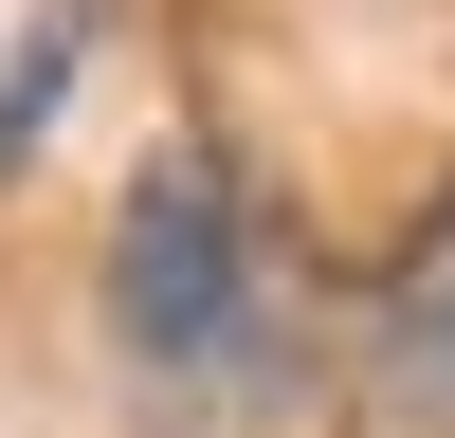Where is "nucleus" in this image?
<instances>
[{
	"instance_id": "nucleus-1",
	"label": "nucleus",
	"mask_w": 455,
	"mask_h": 438,
	"mask_svg": "<svg viewBox=\"0 0 455 438\" xmlns=\"http://www.w3.org/2000/svg\"><path fill=\"white\" fill-rule=\"evenodd\" d=\"M92 311H109V384H128L146 438H291V402H310V292H291L255 182L201 128L128 165Z\"/></svg>"
},
{
	"instance_id": "nucleus-2",
	"label": "nucleus",
	"mask_w": 455,
	"mask_h": 438,
	"mask_svg": "<svg viewBox=\"0 0 455 438\" xmlns=\"http://www.w3.org/2000/svg\"><path fill=\"white\" fill-rule=\"evenodd\" d=\"M364 347H383V420L401 438H455V201L419 219V256L383 274V328H364Z\"/></svg>"
},
{
	"instance_id": "nucleus-3",
	"label": "nucleus",
	"mask_w": 455,
	"mask_h": 438,
	"mask_svg": "<svg viewBox=\"0 0 455 438\" xmlns=\"http://www.w3.org/2000/svg\"><path fill=\"white\" fill-rule=\"evenodd\" d=\"M73 55H92V0H55V19H36L19 55H0V165H19L36 128H55V92H73Z\"/></svg>"
}]
</instances>
